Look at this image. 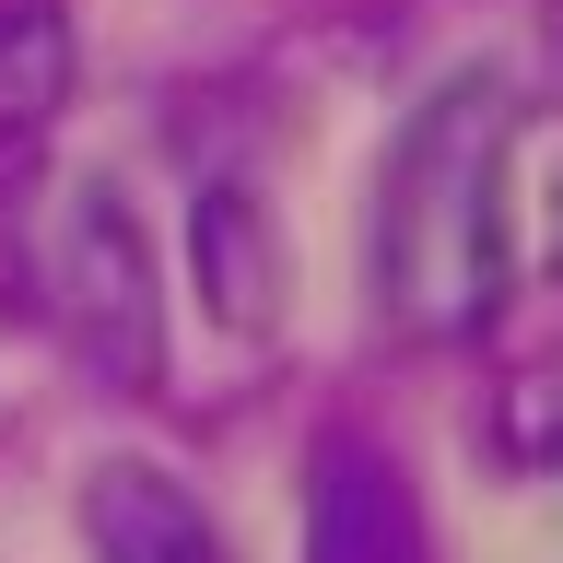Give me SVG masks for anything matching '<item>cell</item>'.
Here are the masks:
<instances>
[{
    "instance_id": "1",
    "label": "cell",
    "mask_w": 563,
    "mask_h": 563,
    "mask_svg": "<svg viewBox=\"0 0 563 563\" xmlns=\"http://www.w3.org/2000/svg\"><path fill=\"white\" fill-rule=\"evenodd\" d=\"M540 153V106L505 70H457L422 106L399 153L376 176V235H364V282L376 317L411 341H457L505 306L517 282V165Z\"/></svg>"
},
{
    "instance_id": "2",
    "label": "cell",
    "mask_w": 563,
    "mask_h": 563,
    "mask_svg": "<svg viewBox=\"0 0 563 563\" xmlns=\"http://www.w3.org/2000/svg\"><path fill=\"white\" fill-rule=\"evenodd\" d=\"M47 317L82 352V376L153 387L165 376V306H153V246L118 211V188H70L47 223Z\"/></svg>"
},
{
    "instance_id": "3",
    "label": "cell",
    "mask_w": 563,
    "mask_h": 563,
    "mask_svg": "<svg viewBox=\"0 0 563 563\" xmlns=\"http://www.w3.org/2000/svg\"><path fill=\"white\" fill-rule=\"evenodd\" d=\"M306 563H434L422 493L376 434H317V457H306Z\"/></svg>"
},
{
    "instance_id": "4",
    "label": "cell",
    "mask_w": 563,
    "mask_h": 563,
    "mask_svg": "<svg viewBox=\"0 0 563 563\" xmlns=\"http://www.w3.org/2000/svg\"><path fill=\"white\" fill-rule=\"evenodd\" d=\"M82 540H95V563H235L211 505L153 457H106L82 482Z\"/></svg>"
},
{
    "instance_id": "5",
    "label": "cell",
    "mask_w": 563,
    "mask_h": 563,
    "mask_svg": "<svg viewBox=\"0 0 563 563\" xmlns=\"http://www.w3.org/2000/svg\"><path fill=\"white\" fill-rule=\"evenodd\" d=\"M188 246H200V294L223 329H271L282 317V235H271V211H258V188H200V223H188Z\"/></svg>"
},
{
    "instance_id": "6",
    "label": "cell",
    "mask_w": 563,
    "mask_h": 563,
    "mask_svg": "<svg viewBox=\"0 0 563 563\" xmlns=\"http://www.w3.org/2000/svg\"><path fill=\"white\" fill-rule=\"evenodd\" d=\"M59 106H70V24H59V0H0V188L47 153Z\"/></svg>"
}]
</instances>
